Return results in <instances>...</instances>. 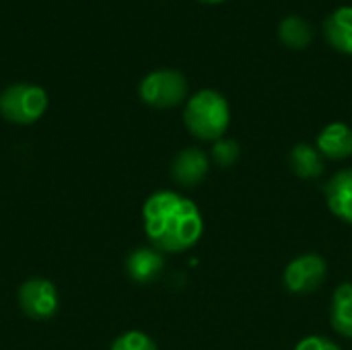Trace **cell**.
Masks as SVG:
<instances>
[{"label":"cell","instance_id":"cell-13","mask_svg":"<svg viewBox=\"0 0 352 350\" xmlns=\"http://www.w3.org/2000/svg\"><path fill=\"white\" fill-rule=\"evenodd\" d=\"M289 163H291V169L303 179H314L324 173L322 153L318 151V146H311V144H297L291 151Z\"/></svg>","mask_w":352,"mask_h":350},{"label":"cell","instance_id":"cell-9","mask_svg":"<svg viewBox=\"0 0 352 350\" xmlns=\"http://www.w3.org/2000/svg\"><path fill=\"white\" fill-rule=\"evenodd\" d=\"M326 202L334 217L352 225V169L338 171L326 186Z\"/></svg>","mask_w":352,"mask_h":350},{"label":"cell","instance_id":"cell-7","mask_svg":"<svg viewBox=\"0 0 352 350\" xmlns=\"http://www.w3.org/2000/svg\"><path fill=\"white\" fill-rule=\"evenodd\" d=\"M206 173H208V157L204 151H200L196 146L179 151L171 163L173 179L184 188L198 186L206 177Z\"/></svg>","mask_w":352,"mask_h":350},{"label":"cell","instance_id":"cell-17","mask_svg":"<svg viewBox=\"0 0 352 350\" xmlns=\"http://www.w3.org/2000/svg\"><path fill=\"white\" fill-rule=\"evenodd\" d=\"M295 350H340V347L324 336H307L295 347Z\"/></svg>","mask_w":352,"mask_h":350},{"label":"cell","instance_id":"cell-12","mask_svg":"<svg viewBox=\"0 0 352 350\" xmlns=\"http://www.w3.org/2000/svg\"><path fill=\"white\" fill-rule=\"evenodd\" d=\"M330 322L332 328L344 336L352 338V283H342L332 297L330 307Z\"/></svg>","mask_w":352,"mask_h":350},{"label":"cell","instance_id":"cell-8","mask_svg":"<svg viewBox=\"0 0 352 350\" xmlns=\"http://www.w3.org/2000/svg\"><path fill=\"white\" fill-rule=\"evenodd\" d=\"M163 256L155 248H136L126 258V274L136 285H148L163 272Z\"/></svg>","mask_w":352,"mask_h":350},{"label":"cell","instance_id":"cell-5","mask_svg":"<svg viewBox=\"0 0 352 350\" xmlns=\"http://www.w3.org/2000/svg\"><path fill=\"white\" fill-rule=\"evenodd\" d=\"M19 305L31 320H52L60 309L58 289L47 278H29L19 289Z\"/></svg>","mask_w":352,"mask_h":350},{"label":"cell","instance_id":"cell-15","mask_svg":"<svg viewBox=\"0 0 352 350\" xmlns=\"http://www.w3.org/2000/svg\"><path fill=\"white\" fill-rule=\"evenodd\" d=\"M109 350H159L155 340L140 330H130L118 336Z\"/></svg>","mask_w":352,"mask_h":350},{"label":"cell","instance_id":"cell-10","mask_svg":"<svg viewBox=\"0 0 352 350\" xmlns=\"http://www.w3.org/2000/svg\"><path fill=\"white\" fill-rule=\"evenodd\" d=\"M318 151L322 157L340 161L349 159L352 155V128L344 122H334L328 124L320 134H318Z\"/></svg>","mask_w":352,"mask_h":350},{"label":"cell","instance_id":"cell-11","mask_svg":"<svg viewBox=\"0 0 352 350\" xmlns=\"http://www.w3.org/2000/svg\"><path fill=\"white\" fill-rule=\"evenodd\" d=\"M324 35L334 50L352 56V6H340L326 19Z\"/></svg>","mask_w":352,"mask_h":350},{"label":"cell","instance_id":"cell-3","mask_svg":"<svg viewBox=\"0 0 352 350\" xmlns=\"http://www.w3.org/2000/svg\"><path fill=\"white\" fill-rule=\"evenodd\" d=\"M47 93L39 85L16 83L0 93V113L6 122L27 126L35 124L47 111Z\"/></svg>","mask_w":352,"mask_h":350},{"label":"cell","instance_id":"cell-6","mask_svg":"<svg viewBox=\"0 0 352 350\" xmlns=\"http://www.w3.org/2000/svg\"><path fill=\"white\" fill-rule=\"evenodd\" d=\"M328 274L326 260L320 254H303L295 258L285 270V287L295 295L318 291Z\"/></svg>","mask_w":352,"mask_h":350},{"label":"cell","instance_id":"cell-2","mask_svg":"<svg viewBox=\"0 0 352 350\" xmlns=\"http://www.w3.org/2000/svg\"><path fill=\"white\" fill-rule=\"evenodd\" d=\"M231 122L227 99L214 89H202L188 99L184 109V124L192 136L208 142L223 138Z\"/></svg>","mask_w":352,"mask_h":350},{"label":"cell","instance_id":"cell-16","mask_svg":"<svg viewBox=\"0 0 352 350\" xmlns=\"http://www.w3.org/2000/svg\"><path fill=\"white\" fill-rule=\"evenodd\" d=\"M239 157V144L229 138H221L212 146V161L219 167H231Z\"/></svg>","mask_w":352,"mask_h":350},{"label":"cell","instance_id":"cell-1","mask_svg":"<svg viewBox=\"0 0 352 350\" xmlns=\"http://www.w3.org/2000/svg\"><path fill=\"white\" fill-rule=\"evenodd\" d=\"M142 223L153 248L165 254H179L194 248L204 233L198 206L171 190H159L146 198Z\"/></svg>","mask_w":352,"mask_h":350},{"label":"cell","instance_id":"cell-18","mask_svg":"<svg viewBox=\"0 0 352 350\" xmlns=\"http://www.w3.org/2000/svg\"><path fill=\"white\" fill-rule=\"evenodd\" d=\"M200 2H206V4H219V2H225V0H200Z\"/></svg>","mask_w":352,"mask_h":350},{"label":"cell","instance_id":"cell-4","mask_svg":"<svg viewBox=\"0 0 352 350\" xmlns=\"http://www.w3.org/2000/svg\"><path fill=\"white\" fill-rule=\"evenodd\" d=\"M140 99L157 109H169L179 105L188 97V80L179 70L159 68L148 72L138 85Z\"/></svg>","mask_w":352,"mask_h":350},{"label":"cell","instance_id":"cell-14","mask_svg":"<svg viewBox=\"0 0 352 350\" xmlns=\"http://www.w3.org/2000/svg\"><path fill=\"white\" fill-rule=\"evenodd\" d=\"M278 39L287 47L303 50V47H307L311 43L314 29H311V25L303 17L291 14V17H287V19L280 21V25H278Z\"/></svg>","mask_w":352,"mask_h":350}]
</instances>
